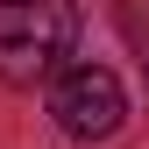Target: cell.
I'll list each match as a JSON object with an SVG mask.
<instances>
[{
    "label": "cell",
    "instance_id": "7a4b0ae2",
    "mask_svg": "<svg viewBox=\"0 0 149 149\" xmlns=\"http://www.w3.org/2000/svg\"><path fill=\"white\" fill-rule=\"evenodd\" d=\"M50 114H57V128L71 142H107L128 121V92L107 64H71L57 78V92H50Z\"/></svg>",
    "mask_w": 149,
    "mask_h": 149
},
{
    "label": "cell",
    "instance_id": "6da1fadb",
    "mask_svg": "<svg viewBox=\"0 0 149 149\" xmlns=\"http://www.w3.org/2000/svg\"><path fill=\"white\" fill-rule=\"evenodd\" d=\"M71 43H78V7L71 0H0V85L50 78Z\"/></svg>",
    "mask_w": 149,
    "mask_h": 149
}]
</instances>
